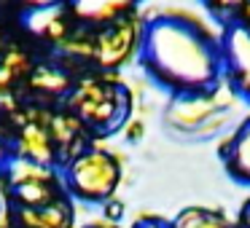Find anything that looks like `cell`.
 <instances>
[{"mask_svg":"<svg viewBox=\"0 0 250 228\" xmlns=\"http://www.w3.org/2000/svg\"><path fill=\"white\" fill-rule=\"evenodd\" d=\"M140 54L148 76L175 94L210 89L221 76L218 46L186 22L169 17L146 22Z\"/></svg>","mask_w":250,"mask_h":228,"instance_id":"obj_1","label":"cell"},{"mask_svg":"<svg viewBox=\"0 0 250 228\" xmlns=\"http://www.w3.org/2000/svg\"><path fill=\"white\" fill-rule=\"evenodd\" d=\"M67 108L86 129L113 132L129 115L132 94L113 76L83 78L67 92Z\"/></svg>","mask_w":250,"mask_h":228,"instance_id":"obj_2","label":"cell"},{"mask_svg":"<svg viewBox=\"0 0 250 228\" xmlns=\"http://www.w3.org/2000/svg\"><path fill=\"white\" fill-rule=\"evenodd\" d=\"M62 180L67 196L86 204H105L121 183V158L103 145L81 148L73 158H67Z\"/></svg>","mask_w":250,"mask_h":228,"instance_id":"obj_3","label":"cell"},{"mask_svg":"<svg viewBox=\"0 0 250 228\" xmlns=\"http://www.w3.org/2000/svg\"><path fill=\"white\" fill-rule=\"evenodd\" d=\"M8 196L17 207H41L57 199H67L62 174L51 164H38L22 156H11L3 164Z\"/></svg>","mask_w":250,"mask_h":228,"instance_id":"obj_4","label":"cell"},{"mask_svg":"<svg viewBox=\"0 0 250 228\" xmlns=\"http://www.w3.org/2000/svg\"><path fill=\"white\" fill-rule=\"evenodd\" d=\"M239 105L237 89L226 81H215L210 89L202 92H186V94H175V99L167 105L164 110V124L169 129L180 132L188 137L196 126H202L212 113L218 110H231Z\"/></svg>","mask_w":250,"mask_h":228,"instance_id":"obj_5","label":"cell"},{"mask_svg":"<svg viewBox=\"0 0 250 228\" xmlns=\"http://www.w3.org/2000/svg\"><path fill=\"white\" fill-rule=\"evenodd\" d=\"M143 33L146 19L135 11L103 24L97 33H92V62H97L103 70L124 67L140 51Z\"/></svg>","mask_w":250,"mask_h":228,"instance_id":"obj_6","label":"cell"},{"mask_svg":"<svg viewBox=\"0 0 250 228\" xmlns=\"http://www.w3.org/2000/svg\"><path fill=\"white\" fill-rule=\"evenodd\" d=\"M11 145H14V156L30 158V161H38V164H51V167H57V161H60V151H57L46 113H38L33 118L22 121Z\"/></svg>","mask_w":250,"mask_h":228,"instance_id":"obj_7","label":"cell"},{"mask_svg":"<svg viewBox=\"0 0 250 228\" xmlns=\"http://www.w3.org/2000/svg\"><path fill=\"white\" fill-rule=\"evenodd\" d=\"M14 220H17V228H70L73 223L70 196L41 207H17Z\"/></svg>","mask_w":250,"mask_h":228,"instance_id":"obj_8","label":"cell"},{"mask_svg":"<svg viewBox=\"0 0 250 228\" xmlns=\"http://www.w3.org/2000/svg\"><path fill=\"white\" fill-rule=\"evenodd\" d=\"M140 0H67L70 14L86 24H108L119 17H126L137 8Z\"/></svg>","mask_w":250,"mask_h":228,"instance_id":"obj_9","label":"cell"},{"mask_svg":"<svg viewBox=\"0 0 250 228\" xmlns=\"http://www.w3.org/2000/svg\"><path fill=\"white\" fill-rule=\"evenodd\" d=\"M223 51H226L229 67L234 73V83L250 94V30L234 27L223 38Z\"/></svg>","mask_w":250,"mask_h":228,"instance_id":"obj_10","label":"cell"},{"mask_svg":"<svg viewBox=\"0 0 250 228\" xmlns=\"http://www.w3.org/2000/svg\"><path fill=\"white\" fill-rule=\"evenodd\" d=\"M226 172L237 183L250 185V121L237 132L226 153Z\"/></svg>","mask_w":250,"mask_h":228,"instance_id":"obj_11","label":"cell"},{"mask_svg":"<svg viewBox=\"0 0 250 228\" xmlns=\"http://www.w3.org/2000/svg\"><path fill=\"white\" fill-rule=\"evenodd\" d=\"M30 83L43 97H62L65 92H70V78H67V73L57 70V67H35L30 73Z\"/></svg>","mask_w":250,"mask_h":228,"instance_id":"obj_12","label":"cell"},{"mask_svg":"<svg viewBox=\"0 0 250 228\" xmlns=\"http://www.w3.org/2000/svg\"><path fill=\"white\" fill-rule=\"evenodd\" d=\"M172 228H229V220L221 215V212L191 207V209H183L178 217H175Z\"/></svg>","mask_w":250,"mask_h":228,"instance_id":"obj_13","label":"cell"},{"mask_svg":"<svg viewBox=\"0 0 250 228\" xmlns=\"http://www.w3.org/2000/svg\"><path fill=\"white\" fill-rule=\"evenodd\" d=\"M229 124H231V113H229V110H218V113H212L202 126H196L188 137L191 140H212V137L223 134V132L229 129Z\"/></svg>","mask_w":250,"mask_h":228,"instance_id":"obj_14","label":"cell"},{"mask_svg":"<svg viewBox=\"0 0 250 228\" xmlns=\"http://www.w3.org/2000/svg\"><path fill=\"white\" fill-rule=\"evenodd\" d=\"M124 134H126V140H143V134H146V124H143L140 118H129L126 121V126H124Z\"/></svg>","mask_w":250,"mask_h":228,"instance_id":"obj_15","label":"cell"},{"mask_svg":"<svg viewBox=\"0 0 250 228\" xmlns=\"http://www.w3.org/2000/svg\"><path fill=\"white\" fill-rule=\"evenodd\" d=\"M11 89H14V81L8 78V73L3 70V65H0V102H6V99L11 97Z\"/></svg>","mask_w":250,"mask_h":228,"instance_id":"obj_16","label":"cell"},{"mask_svg":"<svg viewBox=\"0 0 250 228\" xmlns=\"http://www.w3.org/2000/svg\"><path fill=\"white\" fill-rule=\"evenodd\" d=\"M14 156V145L8 142V137H6V132L0 129V167L8 161V158Z\"/></svg>","mask_w":250,"mask_h":228,"instance_id":"obj_17","label":"cell"},{"mask_svg":"<svg viewBox=\"0 0 250 228\" xmlns=\"http://www.w3.org/2000/svg\"><path fill=\"white\" fill-rule=\"evenodd\" d=\"M205 3H210L215 11H226V8H234V6H242L245 0H205Z\"/></svg>","mask_w":250,"mask_h":228,"instance_id":"obj_18","label":"cell"},{"mask_svg":"<svg viewBox=\"0 0 250 228\" xmlns=\"http://www.w3.org/2000/svg\"><path fill=\"white\" fill-rule=\"evenodd\" d=\"M135 228H169V226H164V223H159V220H151V217H148V220H140Z\"/></svg>","mask_w":250,"mask_h":228,"instance_id":"obj_19","label":"cell"},{"mask_svg":"<svg viewBox=\"0 0 250 228\" xmlns=\"http://www.w3.org/2000/svg\"><path fill=\"white\" fill-rule=\"evenodd\" d=\"M242 17L250 19V0H245V3H242Z\"/></svg>","mask_w":250,"mask_h":228,"instance_id":"obj_20","label":"cell"},{"mask_svg":"<svg viewBox=\"0 0 250 228\" xmlns=\"http://www.w3.org/2000/svg\"><path fill=\"white\" fill-rule=\"evenodd\" d=\"M3 46H6V33H3V24H0V51H3Z\"/></svg>","mask_w":250,"mask_h":228,"instance_id":"obj_21","label":"cell"},{"mask_svg":"<svg viewBox=\"0 0 250 228\" xmlns=\"http://www.w3.org/2000/svg\"><path fill=\"white\" fill-rule=\"evenodd\" d=\"M245 228H250V207L245 209Z\"/></svg>","mask_w":250,"mask_h":228,"instance_id":"obj_22","label":"cell"},{"mask_svg":"<svg viewBox=\"0 0 250 228\" xmlns=\"http://www.w3.org/2000/svg\"><path fill=\"white\" fill-rule=\"evenodd\" d=\"M0 212H3V199H0Z\"/></svg>","mask_w":250,"mask_h":228,"instance_id":"obj_23","label":"cell"},{"mask_svg":"<svg viewBox=\"0 0 250 228\" xmlns=\"http://www.w3.org/2000/svg\"><path fill=\"white\" fill-rule=\"evenodd\" d=\"M92 228H100V226H92ZM108 228H113V226H108Z\"/></svg>","mask_w":250,"mask_h":228,"instance_id":"obj_24","label":"cell"}]
</instances>
